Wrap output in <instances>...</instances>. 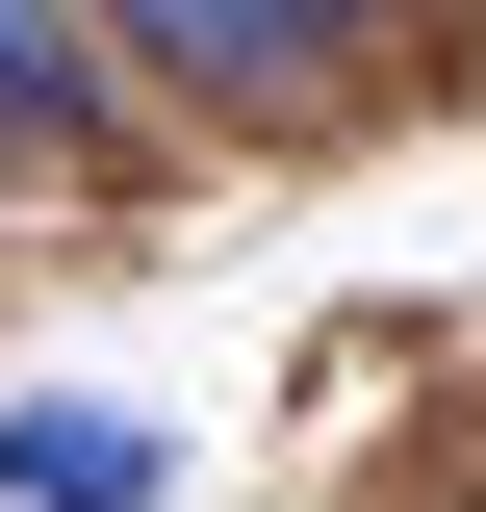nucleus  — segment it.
Wrapping results in <instances>:
<instances>
[{
  "mask_svg": "<svg viewBox=\"0 0 486 512\" xmlns=\"http://www.w3.org/2000/svg\"><path fill=\"white\" fill-rule=\"evenodd\" d=\"M128 26H154L180 77H231V103H282V77H333V26H359V0H128Z\"/></svg>",
  "mask_w": 486,
  "mask_h": 512,
  "instance_id": "1",
  "label": "nucleus"
},
{
  "mask_svg": "<svg viewBox=\"0 0 486 512\" xmlns=\"http://www.w3.org/2000/svg\"><path fill=\"white\" fill-rule=\"evenodd\" d=\"M0 487L26 512H154V436L128 410H0Z\"/></svg>",
  "mask_w": 486,
  "mask_h": 512,
  "instance_id": "2",
  "label": "nucleus"
},
{
  "mask_svg": "<svg viewBox=\"0 0 486 512\" xmlns=\"http://www.w3.org/2000/svg\"><path fill=\"white\" fill-rule=\"evenodd\" d=\"M0 154H103V77H77L52 0H0Z\"/></svg>",
  "mask_w": 486,
  "mask_h": 512,
  "instance_id": "3",
  "label": "nucleus"
}]
</instances>
